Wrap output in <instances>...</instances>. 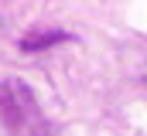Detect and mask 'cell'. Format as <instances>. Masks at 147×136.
Masks as SVG:
<instances>
[{"mask_svg":"<svg viewBox=\"0 0 147 136\" xmlns=\"http://www.w3.org/2000/svg\"><path fill=\"white\" fill-rule=\"evenodd\" d=\"M58 41H72L65 31H31L21 37V48L24 51H41V48H51V44H58Z\"/></svg>","mask_w":147,"mask_h":136,"instance_id":"2","label":"cell"},{"mask_svg":"<svg viewBox=\"0 0 147 136\" xmlns=\"http://www.w3.org/2000/svg\"><path fill=\"white\" fill-rule=\"evenodd\" d=\"M0 136H48V123L24 82H0Z\"/></svg>","mask_w":147,"mask_h":136,"instance_id":"1","label":"cell"}]
</instances>
